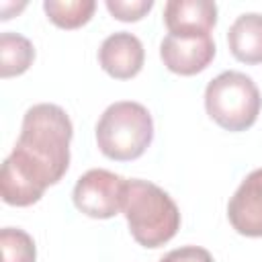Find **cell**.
<instances>
[{"mask_svg": "<svg viewBox=\"0 0 262 262\" xmlns=\"http://www.w3.org/2000/svg\"><path fill=\"white\" fill-rule=\"evenodd\" d=\"M127 180L104 168L84 172L74 186V205L80 213L94 219H111L123 209Z\"/></svg>", "mask_w": 262, "mask_h": 262, "instance_id": "cell-5", "label": "cell"}, {"mask_svg": "<svg viewBox=\"0 0 262 262\" xmlns=\"http://www.w3.org/2000/svg\"><path fill=\"white\" fill-rule=\"evenodd\" d=\"M164 66L180 76L203 72L215 57V41L211 35H166L160 43Z\"/></svg>", "mask_w": 262, "mask_h": 262, "instance_id": "cell-6", "label": "cell"}, {"mask_svg": "<svg viewBox=\"0 0 262 262\" xmlns=\"http://www.w3.org/2000/svg\"><path fill=\"white\" fill-rule=\"evenodd\" d=\"M231 227L248 237H262V168L250 172L227 205Z\"/></svg>", "mask_w": 262, "mask_h": 262, "instance_id": "cell-7", "label": "cell"}, {"mask_svg": "<svg viewBox=\"0 0 262 262\" xmlns=\"http://www.w3.org/2000/svg\"><path fill=\"white\" fill-rule=\"evenodd\" d=\"M151 6H154V0H106L108 12L115 18L125 23L139 20L151 10Z\"/></svg>", "mask_w": 262, "mask_h": 262, "instance_id": "cell-14", "label": "cell"}, {"mask_svg": "<svg viewBox=\"0 0 262 262\" xmlns=\"http://www.w3.org/2000/svg\"><path fill=\"white\" fill-rule=\"evenodd\" d=\"M262 98L254 80L242 72H223L205 88L207 115L227 131L250 129L260 113Z\"/></svg>", "mask_w": 262, "mask_h": 262, "instance_id": "cell-4", "label": "cell"}, {"mask_svg": "<svg viewBox=\"0 0 262 262\" xmlns=\"http://www.w3.org/2000/svg\"><path fill=\"white\" fill-rule=\"evenodd\" d=\"M164 23L170 35H211L217 23V4L211 0H168Z\"/></svg>", "mask_w": 262, "mask_h": 262, "instance_id": "cell-9", "label": "cell"}, {"mask_svg": "<svg viewBox=\"0 0 262 262\" xmlns=\"http://www.w3.org/2000/svg\"><path fill=\"white\" fill-rule=\"evenodd\" d=\"M160 262H215V260L209 254V250L201 246H182L164 254Z\"/></svg>", "mask_w": 262, "mask_h": 262, "instance_id": "cell-15", "label": "cell"}, {"mask_svg": "<svg viewBox=\"0 0 262 262\" xmlns=\"http://www.w3.org/2000/svg\"><path fill=\"white\" fill-rule=\"evenodd\" d=\"M227 45L235 59L244 63H262V14H239L227 31Z\"/></svg>", "mask_w": 262, "mask_h": 262, "instance_id": "cell-10", "label": "cell"}, {"mask_svg": "<svg viewBox=\"0 0 262 262\" xmlns=\"http://www.w3.org/2000/svg\"><path fill=\"white\" fill-rule=\"evenodd\" d=\"M143 59L145 51L141 41L127 31L108 35L98 49L100 68L117 80H129L137 76L143 68Z\"/></svg>", "mask_w": 262, "mask_h": 262, "instance_id": "cell-8", "label": "cell"}, {"mask_svg": "<svg viewBox=\"0 0 262 262\" xmlns=\"http://www.w3.org/2000/svg\"><path fill=\"white\" fill-rule=\"evenodd\" d=\"M35 59L33 43L18 33H2L0 35V76L10 78L29 70Z\"/></svg>", "mask_w": 262, "mask_h": 262, "instance_id": "cell-11", "label": "cell"}, {"mask_svg": "<svg viewBox=\"0 0 262 262\" xmlns=\"http://www.w3.org/2000/svg\"><path fill=\"white\" fill-rule=\"evenodd\" d=\"M0 244L4 262H35L37 258L33 237L18 227H4L0 231Z\"/></svg>", "mask_w": 262, "mask_h": 262, "instance_id": "cell-13", "label": "cell"}, {"mask_svg": "<svg viewBox=\"0 0 262 262\" xmlns=\"http://www.w3.org/2000/svg\"><path fill=\"white\" fill-rule=\"evenodd\" d=\"M154 121L149 111L133 100H119L106 106L96 123L98 149L117 162H129L149 147Z\"/></svg>", "mask_w": 262, "mask_h": 262, "instance_id": "cell-3", "label": "cell"}, {"mask_svg": "<svg viewBox=\"0 0 262 262\" xmlns=\"http://www.w3.org/2000/svg\"><path fill=\"white\" fill-rule=\"evenodd\" d=\"M74 127L57 104H33L25 117L14 149L2 164L0 192L6 205L29 207L45 188L59 182L70 166Z\"/></svg>", "mask_w": 262, "mask_h": 262, "instance_id": "cell-1", "label": "cell"}, {"mask_svg": "<svg viewBox=\"0 0 262 262\" xmlns=\"http://www.w3.org/2000/svg\"><path fill=\"white\" fill-rule=\"evenodd\" d=\"M133 239L143 248H160L180 227V211L172 196L147 180H127L123 209Z\"/></svg>", "mask_w": 262, "mask_h": 262, "instance_id": "cell-2", "label": "cell"}, {"mask_svg": "<svg viewBox=\"0 0 262 262\" xmlns=\"http://www.w3.org/2000/svg\"><path fill=\"white\" fill-rule=\"evenodd\" d=\"M94 0H45L43 10L49 20L61 29H78L90 20L94 14Z\"/></svg>", "mask_w": 262, "mask_h": 262, "instance_id": "cell-12", "label": "cell"}]
</instances>
